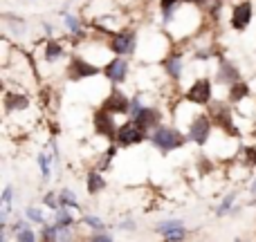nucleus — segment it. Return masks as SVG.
I'll return each mask as SVG.
<instances>
[{"mask_svg":"<svg viewBox=\"0 0 256 242\" xmlns=\"http://www.w3.org/2000/svg\"><path fill=\"white\" fill-rule=\"evenodd\" d=\"M137 123H140L142 128H144L146 132H150V130H155V128L160 126V119H162V115H160V110L158 108H150V106H144L140 112H137L135 117H132Z\"/></svg>","mask_w":256,"mask_h":242,"instance_id":"12","label":"nucleus"},{"mask_svg":"<svg viewBox=\"0 0 256 242\" xmlns=\"http://www.w3.org/2000/svg\"><path fill=\"white\" fill-rule=\"evenodd\" d=\"M40 240H48V242H52V240H58V225L54 222V225H40V236H38Z\"/></svg>","mask_w":256,"mask_h":242,"instance_id":"25","label":"nucleus"},{"mask_svg":"<svg viewBox=\"0 0 256 242\" xmlns=\"http://www.w3.org/2000/svg\"><path fill=\"white\" fill-rule=\"evenodd\" d=\"M43 204H45L48 209H52V211H56V209L61 207V202H58V195H54V191H50V193L45 195V198H43Z\"/></svg>","mask_w":256,"mask_h":242,"instance_id":"30","label":"nucleus"},{"mask_svg":"<svg viewBox=\"0 0 256 242\" xmlns=\"http://www.w3.org/2000/svg\"><path fill=\"white\" fill-rule=\"evenodd\" d=\"M120 229H128V231H132V229H135V222H132V220H124V222H120Z\"/></svg>","mask_w":256,"mask_h":242,"instance_id":"35","label":"nucleus"},{"mask_svg":"<svg viewBox=\"0 0 256 242\" xmlns=\"http://www.w3.org/2000/svg\"><path fill=\"white\" fill-rule=\"evenodd\" d=\"M106 186H108V182H106V177L102 175V168H90L88 177H86V189H88V195H99Z\"/></svg>","mask_w":256,"mask_h":242,"instance_id":"14","label":"nucleus"},{"mask_svg":"<svg viewBox=\"0 0 256 242\" xmlns=\"http://www.w3.org/2000/svg\"><path fill=\"white\" fill-rule=\"evenodd\" d=\"M54 222H56L58 227H74V218H72V211L70 207H58L56 211H54Z\"/></svg>","mask_w":256,"mask_h":242,"instance_id":"19","label":"nucleus"},{"mask_svg":"<svg viewBox=\"0 0 256 242\" xmlns=\"http://www.w3.org/2000/svg\"><path fill=\"white\" fill-rule=\"evenodd\" d=\"M162 67L173 81L182 79V72H184V63H182L180 54H168L166 58H162Z\"/></svg>","mask_w":256,"mask_h":242,"instance_id":"15","label":"nucleus"},{"mask_svg":"<svg viewBox=\"0 0 256 242\" xmlns=\"http://www.w3.org/2000/svg\"><path fill=\"white\" fill-rule=\"evenodd\" d=\"M234 202H236V191H232V193L227 195V198L216 207V218H225L227 213H232V207H234Z\"/></svg>","mask_w":256,"mask_h":242,"instance_id":"22","label":"nucleus"},{"mask_svg":"<svg viewBox=\"0 0 256 242\" xmlns=\"http://www.w3.org/2000/svg\"><path fill=\"white\" fill-rule=\"evenodd\" d=\"M63 52H66V47H63V43L61 40H48L45 43V61L48 63H54V61H58V58L63 56Z\"/></svg>","mask_w":256,"mask_h":242,"instance_id":"18","label":"nucleus"},{"mask_svg":"<svg viewBox=\"0 0 256 242\" xmlns=\"http://www.w3.org/2000/svg\"><path fill=\"white\" fill-rule=\"evenodd\" d=\"M63 20H66V29L70 36H84V31H81V22L76 16H72V13H63Z\"/></svg>","mask_w":256,"mask_h":242,"instance_id":"21","label":"nucleus"},{"mask_svg":"<svg viewBox=\"0 0 256 242\" xmlns=\"http://www.w3.org/2000/svg\"><path fill=\"white\" fill-rule=\"evenodd\" d=\"M104 76H106L112 85H122V83H124L126 76H128V61H126V56H117V54H115V58H110V61L104 63Z\"/></svg>","mask_w":256,"mask_h":242,"instance_id":"10","label":"nucleus"},{"mask_svg":"<svg viewBox=\"0 0 256 242\" xmlns=\"http://www.w3.org/2000/svg\"><path fill=\"white\" fill-rule=\"evenodd\" d=\"M148 137H150V132H146L144 128L130 117L126 123L120 126L115 141L120 144V148H130V146H137V144H142V141H146Z\"/></svg>","mask_w":256,"mask_h":242,"instance_id":"2","label":"nucleus"},{"mask_svg":"<svg viewBox=\"0 0 256 242\" xmlns=\"http://www.w3.org/2000/svg\"><path fill=\"white\" fill-rule=\"evenodd\" d=\"M30 108V99L20 92H4V110L7 112H22Z\"/></svg>","mask_w":256,"mask_h":242,"instance_id":"16","label":"nucleus"},{"mask_svg":"<svg viewBox=\"0 0 256 242\" xmlns=\"http://www.w3.org/2000/svg\"><path fill=\"white\" fill-rule=\"evenodd\" d=\"M92 130L97 137H104V139H108V141H115L120 126H117L112 112H108L106 108H99V110L92 115Z\"/></svg>","mask_w":256,"mask_h":242,"instance_id":"5","label":"nucleus"},{"mask_svg":"<svg viewBox=\"0 0 256 242\" xmlns=\"http://www.w3.org/2000/svg\"><path fill=\"white\" fill-rule=\"evenodd\" d=\"M58 202H61L63 207L81 209L79 198H76V193H74V191H70V189H61V191H58Z\"/></svg>","mask_w":256,"mask_h":242,"instance_id":"20","label":"nucleus"},{"mask_svg":"<svg viewBox=\"0 0 256 242\" xmlns=\"http://www.w3.org/2000/svg\"><path fill=\"white\" fill-rule=\"evenodd\" d=\"M117 148H120V144L115 141V144H110L106 150H104V157H102V162H99V168H102V171L110 166V162L115 159V155H117Z\"/></svg>","mask_w":256,"mask_h":242,"instance_id":"26","label":"nucleus"},{"mask_svg":"<svg viewBox=\"0 0 256 242\" xmlns=\"http://www.w3.org/2000/svg\"><path fill=\"white\" fill-rule=\"evenodd\" d=\"M84 225L90 227V231H104V229H108L106 222H104L102 218H97V216H86L84 218Z\"/></svg>","mask_w":256,"mask_h":242,"instance_id":"27","label":"nucleus"},{"mask_svg":"<svg viewBox=\"0 0 256 242\" xmlns=\"http://www.w3.org/2000/svg\"><path fill=\"white\" fill-rule=\"evenodd\" d=\"M212 119H214V126L220 128V130H225L227 135H238V130H236L234 126V115H232V110L227 106H218L212 110Z\"/></svg>","mask_w":256,"mask_h":242,"instance_id":"11","label":"nucleus"},{"mask_svg":"<svg viewBox=\"0 0 256 242\" xmlns=\"http://www.w3.org/2000/svg\"><path fill=\"white\" fill-rule=\"evenodd\" d=\"M182 2H189V4H194V7H204V4L212 2V0H182Z\"/></svg>","mask_w":256,"mask_h":242,"instance_id":"34","label":"nucleus"},{"mask_svg":"<svg viewBox=\"0 0 256 242\" xmlns=\"http://www.w3.org/2000/svg\"><path fill=\"white\" fill-rule=\"evenodd\" d=\"M25 216L30 218L32 222H36V225H45V213L40 211V209H36V207H27V209H25Z\"/></svg>","mask_w":256,"mask_h":242,"instance_id":"28","label":"nucleus"},{"mask_svg":"<svg viewBox=\"0 0 256 242\" xmlns=\"http://www.w3.org/2000/svg\"><path fill=\"white\" fill-rule=\"evenodd\" d=\"M243 157H245V164L248 166H256V148L254 146H248V148H243Z\"/></svg>","mask_w":256,"mask_h":242,"instance_id":"31","label":"nucleus"},{"mask_svg":"<svg viewBox=\"0 0 256 242\" xmlns=\"http://www.w3.org/2000/svg\"><path fill=\"white\" fill-rule=\"evenodd\" d=\"M130 101L132 99L115 85V88L108 92V97L104 99L102 108H106V110L112 112V115H130Z\"/></svg>","mask_w":256,"mask_h":242,"instance_id":"9","label":"nucleus"},{"mask_svg":"<svg viewBox=\"0 0 256 242\" xmlns=\"http://www.w3.org/2000/svg\"><path fill=\"white\" fill-rule=\"evenodd\" d=\"M36 162H38V166H40V175H43V180H50V175H52L50 162H54L52 155H48V153H38V155H36Z\"/></svg>","mask_w":256,"mask_h":242,"instance_id":"23","label":"nucleus"},{"mask_svg":"<svg viewBox=\"0 0 256 242\" xmlns=\"http://www.w3.org/2000/svg\"><path fill=\"white\" fill-rule=\"evenodd\" d=\"M104 67H97L94 63H90L88 58L84 56H72L70 63H68V76H70V81H74V83H79V81L84 79H90V76H97L102 74Z\"/></svg>","mask_w":256,"mask_h":242,"instance_id":"7","label":"nucleus"},{"mask_svg":"<svg viewBox=\"0 0 256 242\" xmlns=\"http://www.w3.org/2000/svg\"><path fill=\"white\" fill-rule=\"evenodd\" d=\"M250 85L245 83L243 79H238V81H234V83L230 85V103L234 106V103H240V101H245V99L250 97Z\"/></svg>","mask_w":256,"mask_h":242,"instance_id":"17","label":"nucleus"},{"mask_svg":"<svg viewBox=\"0 0 256 242\" xmlns=\"http://www.w3.org/2000/svg\"><path fill=\"white\" fill-rule=\"evenodd\" d=\"M90 240H97V242H110L112 236L106 234V229L104 231H97V234H90Z\"/></svg>","mask_w":256,"mask_h":242,"instance_id":"33","label":"nucleus"},{"mask_svg":"<svg viewBox=\"0 0 256 242\" xmlns=\"http://www.w3.org/2000/svg\"><path fill=\"white\" fill-rule=\"evenodd\" d=\"M254 204H256V200H254Z\"/></svg>","mask_w":256,"mask_h":242,"instance_id":"37","label":"nucleus"},{"mask_svg":"<svg viewBox=\"0 0 256 242\" xmlns=\"http://www.w3.org/2000/svg\"><path fill=\"white\" fill-rule=\"evenodd\" d=\"M212 126H214L212 115H207V112L194 115L191 117V123H189V130H186L189 141H194V144H198V146H204L209 141V137H212Z\"/></svg>","mask_w":256,"mask_h":242,"instance_id":"3","label":"nucleus"},{"mask_svg":"<svg viewBox=\"0 0 256 242\" xmlns=\"http://www.w3.org/2000/svg\"><path fill=\"white\" fill-rule=\"evenodd\" d=\"M186 236V229L184 227H178V229H173V231H168V234H164L162 238L164 240H182Z\"/></svg>","mask_w":256,"mask_h":242,"instance_id":"32","label":"nucleus"},{"mask_svg":"<svg viewBox=\"0 0 256 242\" xmlns=\"http://www.w3.org/2000/svg\"><path fill=\"white\" fill-rule=\"evenodd\" d=\"M148 141H150V144H153L162 155H166V153H173V150L182 148V146L189 141V137H186L182 130H178V128L162 126V123H160L155 130H150Z\"/></svg>","mask_w":256,"mask_h":242,"instance_id":"1","label":"nucleus"},{"mask_svg":"<svg viewBox=\"0 0 256 242\" xmlns=\"http://www.w3.org/2000/svg\"><path fill=\"white\" fill-rule=\"evenodd\" d=\"M108 49L117 56H130L137 49V36L132 29H120L112 31L110 40H108Z\"/></svg>","mask_w":256,"mask_h":242,"instance_id":"4","label":"nucleus"},{"mask_svg":"<svg viewBox=\"0 0 256 242\" xmlns=\"http://www.w3.org/2000/svg\"><path fill=\"white\" fill-rule=\"evenodd\" d=\"M240 79V72L236 65H232L230 61H225V58H220L218 61V70H216V83L220 85H232L234 81Z\"/></svg>","mask_w":256,"mask_h":242,"instance_id":"13","label":"nucleus"},{"mask_svg":"<svg viewBox=\"0 0 256 242\" xmlns=\"http://www.w3.org/2000/svg\"><path fill=\"white\" fill-rule=\"evenodd\" d=\"M250 191H252V195H256V180L252 182V186H250Z\"/></svg>","mask_w":256,"mask_h":242,"instance_id":"36","label":"nucleus"},{"mask_svg":"<svg viewBox=\"0 0 256 242\" xmlns=\"http://www.w3.org/2000/svg\"><path fill=\"white\" fill-rule=\"evenodd\" d=\"M212 97H214V88H212V81L207 76H200L191 83V88L184 92V99L186 103L191 106H209L212 103Z\"/></svg>","mask_w":256,"mask_h":242,"instance_id":"6","label":"nucleus"},{"mask_svg":"<svg viewBox=\"0 0 256 242\" xmlns=\"http://www.w3.org/2000/svg\"><path fill=\"white\" fill-rule=\"evenodd\" d=\"M254 18V4L252 0H240L230 11V25L234 31H245Z\"/></svg>","mask_w":256,"mask_h":242,"instance_id":"8","label":"nucleus"},{"mask_svg":"<svg viewBox=\"0 0 256 242\" xmlns=\"http://www.w3.org/2000/svg\"><path fill=\"white\" fill-rule=\"evenodd\" d=\"M178 227H184V222L182 220H164V222H160L158 225V234H168V231H173V229H178Z\"/></svg>","mask_w":256,"mask_h":242,"instance_id":"29","label":"nucleus"},{"mask_svg":"<svg viewBox=\"0 0 256 242\" xmlns=\"http://www.w3.org/2000/svg\"><path fill=\"white\" fill-rule=\"evenodd\" d=\"M14 240L16 242H36V231L30 225L20 227L18 231H14Z\"/></svg>","mask_w":256,"mask_h":242,"instance_id":"24","label":"nucleus"}]
</instances>
